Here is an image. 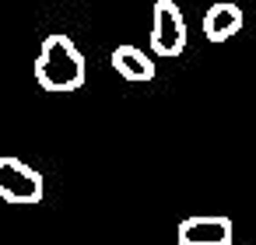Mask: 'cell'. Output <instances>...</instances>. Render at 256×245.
<instances>
[{"instance_id":"obj_1","label":"cell","mask_w":256,"mask_h":245,"mask_svg":"<svg viewBox=\"0 0 256 245\" xmlns=\"http://www.w3.org/2000/svg\"><path fill=\"white\" fill-rule=\"evenodd\" d=\"M88 77V67H84V53L74 46L70 35H46L42 46H39V56H36V81L42 91H53V95H67V91H78Z\"/></svg>"},{"instance_id":"obj_4","label":"cell","mask_w":256,"mask_h":245,"mask_svg":"<svg viewBox=\"0 0 256 245\" xmlns=\"http://www.w3.org/2000/svg\"><path fill=\"white\" fill-rule=\"evenodd\" d=\"M179 245H232V217H186L176 228Z\"/></svg>"},{"instance_id":"obj_5","label":"cell","mask_w":256,"mask_h":245,"mask_svg":"<svg viewBox=\"0 0 256 245\" xmlns=\"http://www.w3.org/2000/svg\"><path fill=\"white\" fill-rule=\"evenodd\" d=\"M238 32H242V11H238V4L218 0V4L207 7V14H204V35L210 42H228Z\"/></svg>"},{"instance_id":"obj_6","label":"cell","mask_w":256,"mask_h":245,"mask_svg":"<svg viewBox=\"0 0 256 245\" xmlns=\"http://www.w3.org/2000/svg\"><path fill=\"white\" fill-rule=\"evenodd\" d=\"M109 63L123 81H151L154 77V60L137 46H116Z\"/></svg>"},{"instance_id":"obj_2","label":"cell","mask_w":256,"mask_h":245,"mask_svg":"<svg viewBox=\"0 0 256 245\" xmlns=\"http://www.w3.org/2000/svg\"><path fill=\"white\" fill-rule=\"evenodd\" d=\"M0 200H8V203H39L42 200V175L32 165L4 154L0 158Z\"/></svg>"},{"instance_id":"obj_3","label":"cell","mask_w":256,"mask_h":245,"mask_svg":"<svg viewBox=\"0 0 256 245\" xmlns=\"http://www.w3.org/2000/svg\"><path fill=\"white\" fill-rule=\"evenodd\" d=\"M151 49L158 56H179L186 49V21L176 0H158L151 21Z\"/></svg>"}]
</instances>
